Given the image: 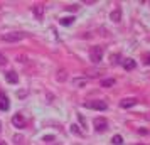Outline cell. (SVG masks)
<instances>
[{"label": "cell", "mask_w": 150, "mask_h": 145, "mask_svg": "<svg viewBox=\"0 0 150 145\" xmlns=\"http://www.w3.org/2000/svg\"><path fill=\"white\" fill-rule=\"evenodd\" d=\"M32 12H34L35 19H39V21H41L42 15H44V5H39V4H37V5H34V7H32Z\"/></svg>", "instance_id": "30bf717a"}, {"label": "cell", "mask_w": 150, "mask_h": 145, "mask_svg": "<svg viewBox=\"0 0 150 145\" xmlns=\"http://www.w3.org/2000/svg\"><path fill=\"white\" fill-rule=\"evenodd\" d=\"M71 132H74L76 135H81V132H79V128H78V125H71Z\"/></svg>", "instance_id": "e0dca14e"}, {"label": "cell", "mask_w": 150, "mask_h": 145, "mask_svg": "<svg viewBox=\"0 0 150 145\" xmlns=\"http://www.w3.org/2000/svg\"><path fill=\"white\" fill-rule=\"evenodd\" d=\"M27 34L25 32H22V30H14V32H5V34H2V41L5 42H19L22 39H25Z\"/></svg>", "instance_id": "6da1fadb"}, {"label": "cell", "mask_w": 150, "mask_h": 145, "mask_svg": "<svg viewBox=\"0 0 150 145\" xmlns=\"http://www.w3.org/2000/svg\"><path fill=\"white\" fill-rule=\"evenodd\" d=\"M12 123H14L15 128H25V125H27V122H25V118H24V115H21V113H17V115H14V118H12Z\"/></svg>", "instance_id": "5b68a950"}, {"label": "cell", "mask_w": 150, "mask_h": 145, "mask_svg": "<svg viewBox=\"0 0 150 145\" xmlns=\"http://www.w3.org/2000/svg\"><path fill=\"white\" fill-rule=\"evenodd\" d=\"M113 84H115V79H103L101 81L103 88H108V86H113Z\"/></svg>", "instance_id": "9a60e30c"}, {"label": "cell", "mask_w": 150, "mask_h": 145, "mask_svg": "<svg viewBox=\"0 0 150 145\" xmlns=\"http://www.w3.org/2000/svg\"><path fill=\"white\" fill-rule=\"evenodd\" d=\"M89 59L95 62V64H98V62L103 59V47L101 46H95V47H91V51H89Z\"/></svg>", "instance_id": "3957f363"}, {"label": "cell", "mask_w": 150, "mask_h": 145, "mask_svg": "<svg viewBox=\"0 0 150 145\" xmlns=\"http://www.w3.org/2000/svg\"><path fill=\"white\" fill-rule=\"evenodd\" d=\"M14 142H15V144H22V137H21V135H15Z\"/></svg>", "instance_id": "d6986e66"}, {"label": "cell", "mask_w": 150, "mask_h": 145, "mask_svg": "<svg viewBox=\"0 0 150 145\" xmlns=\"http://www.w3.org/2000/svg\"><path fill=\"white\" fill-rule=\"evenodd\" d=\"M83 106H84V108H89V110H98V111H105L106 108H108L106 101H103V100H91V101H84Z\"/></svg>", "instance_id": "7a4b0ae2"}, {"label": "cell", "mask_w": 150, "mask_h": 145, "mask_svg": "<svg viewBox=\"0 0 150 145\" xmlns=\"http://www.w3.org/2000/svg\"><path fill=\"white\" fill-rule=\"evenodd\" d=\"M137 98H123L122 101H120V106L122 108H132V106H135L137 105Z\"/></svg>", "instance_id": "8992f818"}, {"label": "cell", "mask_w": 150, "mask_h": 145, "mask_svg": "<svg viewBox=\"0 0 150 145\" xmlns=\"http://www.w3.org/2000/svg\"><path fill=\"white\" fill-rule=\"evenodd\" d=\"M59 22H61V25H71L74 22V17H62Z\"/></svg>", "instance_id": "4fadbf2b"}, {"label": "cell", "mask_w": 150, "mask_h": 145, "mask_svg": "<svg viewBox=\"0 0 150 145\" xmlns=\"http://www.w3.org/2000/svg\"><path fill=\"white\" fill-rule=\"evenodd\" d=\"M86 78H76V79H73V84H74L76 88H84L86 86Z\"/></svg>", "instance_id": "7c38bea8"}, {"label": "cell", "mask_w": 150, "mask_h": 145, "mask_svg": "<svg viewBox=\"0 0 150 145\" xmlns=\"http://www.w3.org/2000/svg\"><path fill=\"white\" fill-rule=\"evenodd\" d=\"M0 145H7V144H5V142H2V140H0Z\"/></svg>", "instance_id": "7402d4cb"}, {"label": "cell", "mask_w": 150, "mask_h": 145, "mask_svg": "<svg viewBox=\"0 0 150 145\" xmlns=\"http://www.w3.org/2000/svg\"><path fill=\"white\" fill-rule=\"evenodd\" d=\"M5 64H7V57L0 52V66H5Z\"/></svg>", "instance_id": "2e32d148"}, {"label": "cell", "mask_w": 150, "mask_h": 145, "mask_svg": "<svg viewBox=\"0 0 150 145\" xmlns=\"http://www.w3.org/2000/svg\"><path fill=\"white\" fill-rule=\"evenodd\" d=\"M8 106H10V103H8L7 95L0 91V110H2V111H7V110H8Z\"/></svg>", "instance_id": "52a82bcc"}, {"label": "cell", "mask_w": 150, "mask_h": 145, "mask_svg": "<svg viewBox=\"0 0 150 145\" xmlns=\"http://www.w3.org/2000/svg\"><path fill=\"white\" fill-rule=\"evenodd\" d=\"M111 142H113V145H122V144H123L122 135H115V137L111 138Z\"/></svg>", "instance_id": "5bb4252c"}, {"label": "cell", "mask_w": 150, "mask_h": 145, "mask_svg": "<svg viewBox=\"0 0 150 145\" xmlns=\"http://www.w3.org/2000/svg\"><path fill=\"white\" fill-rule=\"evenodd\" d=\"M5 79H7V83L15 84L17 81H19V76H17L15 71H8V73H5Z\"/></svg>", "instance_id": "ba28073f"}, {"label": "cell", "mask_w": 150, "mask_h": 145, "mask_svg": "<svg viewBox=\"0 0 150 145\" xmlns=\"http://www.w3.org/2000/svg\"><path fill=\"white\" fill-rule=\"evenodd\" d=\"M57 79H59V81H64V79H66V73H64V71H59V74H57Z\"/></svg>", "instance_id": "ac0fdd59"}, {"label": "cell", "mask_w": 150, "mask_h": 145, "mask_svg": "<svg viewBox=\"0 0 150 145\" xmlns=\"http://www.w3.org/2000/svg\"><path fill=\"white\" fill-rule=\"evenodd\" d=\"M93 125H95V130L96 132H105L106 128H108V122H106V118H95V122H93Z\"/></svg>", "instance_id": "277c9868"}, {"label": "cell", "mask_w": 150, "mask_h": 145, "mask_svg": "<svg viewBox=\"0 0 150 145\" xmlns=\"http://www.w3.org/2000/svg\"><path fill=\"white\" fill-rule=\"evenodd\" d=\"M123 68L127 69V71H132V69H135L137 68V62L132 59V57H127V59H123Z\"/></svg>", "instance_id": "9c48e42d"}, {"label": "cell", "mask_w": 150, "mask_h": 145, "mask_svg": "<svg viewBox=\"0 0 150 145\" xmlns=\"http://www.w3.org/2000/svg\"><path fill=\"white\" fill-rule=\"evenodd\" d=\"M140 145H143V144H140Z\"/></svg>", "instance_id": "cb8c5ba5"}, {"label": "cell", "mask_w": 150, "mask_h": 145, "mask_svg": "<svg viewBox=\"0 0 150 145\" xmlns=\"http://www.w3.org/2000/svg\"><path fill=\"white\" fill-rule=\"evenodd\" d=\"M110 19L113 22H120L122 21V8H115L111 14H110Z\"/></svg>", "instance_id": "8fae6325"}, {"label": "cell", "mask_w": 150, "mask_h": 145, "mask_svg": "<svg viewBox=\"0 0 150 145\" xmlns=\"http://www.w3.org/2000/svg\"><path fill=\"white\" fill-rule=\"evenodd\" d=\"M68 10H71V12H74V10H78V5H68Z\"/></svg>", "instance_id": "ffe728a7"}, {"label": "cell", "mask_w": 150, "mask_h": 145, "mask_svg": "<svg viewBox=\"0 0 150 145\" xmlns=\"http://www.w3.org/2000/svg\"><path fill=\"white\" fill-rule=\"evenodd\" d=\"M143 62H145V64H149V66H150V54H145V61H143Z\"/></svg>", "instance_id": "44dd1931"}, {"label": "cell", "mask_w": 150, "mask_h": 145, "mask_svg": "<svg viewBox=\"0 0 150 145\" xmlns=\"http://www.w3.org/2000/svg\"><path fill=\"white\" fill-rule=\"evenodd\" d=\"M0 132H2V123H0Z\"/></svg>", "instance_id": "603a6c76"}]
</instances>
